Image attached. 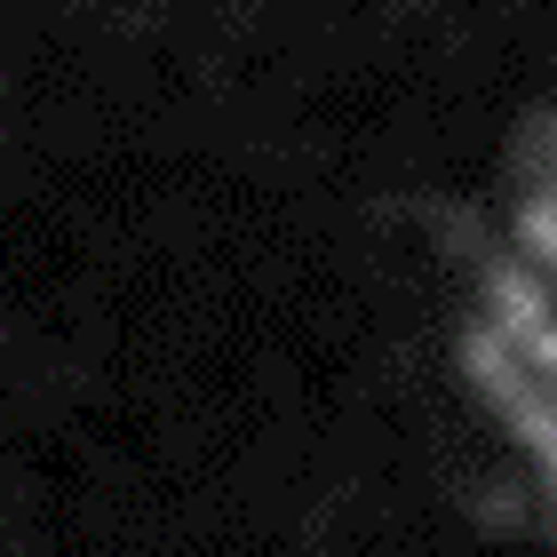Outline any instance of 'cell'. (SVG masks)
Instances as JSON below:
<instances>
[{
    "label": "cell",
    "instance_id": "6da1fadb",
    "mask_svg": "<svg viewBox=\"0 0 557 557\" xmlns=\"http://www.w3.org/2000/svg\"><path fill=\"white\" fill-rule=\"evenodd\" d=\"M470 367L557 518V144L518 184L470 311Z\"/></svg>",
    "mask_w": 557,
    "mask_h": 557
}]
</instances>
